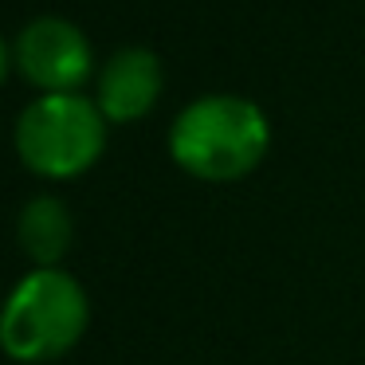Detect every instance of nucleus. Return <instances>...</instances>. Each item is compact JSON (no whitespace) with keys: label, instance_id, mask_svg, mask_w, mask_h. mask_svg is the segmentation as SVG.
<instances>
[{"label":"nucleus","instance_id":"obj_1","mask_svg":"<svg viewBox=\"0 0 365 365\" xmlns=\"http://www.w3.org/2000/svg\"><path fill=\"white\" fill-rule=\"evenodd\" d=\"M271 150V122L244 95H200L181 106L169 126V158L208 185L244 181Z\"/></svg>","mask_w":365,"mask_h":365},{"label":"nucleus","instance_id":"obj_2","mask_svg":"<svg viewBox=\"0 0 365 365\" xmlns=\"http://www.w3.org/2000/svg\"><path fill=\"white\" fill-rule=\"evenodd\" d=\"M91 326V299L63 267H36L12 287L0 314V346L12 361L43 365L71 354Z\"/></svg>","mask_w":365,"mask_h":365},{"label":"nucleus","instance_id":"obj_3","mask_svg":"<svg viewBox=\"0 0 365 365\" xmlns=\"http://www.w3.org/2000/svg\"><path fill=\"white\" fill-rule=\"evenodd\" d=\"M106 114L91 95H40L16 118L12 142L28 173L43 181H75L106 150Z\"/></svg>","mask_w":365,"mask_h":365},{"label":"nucleus","instance_id":"obj_4","mask_svg":"<svg viewBox=\"0 0 365 365\" xmlns=\"http://www.w3.org/2000/svg\"><path fill=\"white\" fill-rule=\"evenodd\" d=\"M9 71L32 83L40 95H83L91 79H98L95 48L87 32L63 16H36L12 36Z\"/></svg>","mask_w":365,"mask_h":365},{"label":"nucleus","instance_id":"obj_5","mask_svg":"<svg viewBox=\"0 0 365 365\" xmlns=\"http://www.w3.org/2000/svg\"><path fill=\"white\" fill-rule=\"evenodd\" d=\"M161 87H165V67H161L158 51L134 43V48H118L98 67L95 103L110 126H130L158 106Z\"/></svg>","mask_w":365,"mask_h":365},{"label":"nucleus","instance_id":"obj_6","mask_svg":"<svg viewBox=\"0 0 365 365\" xmlns=\"http://www.w3.org/2000/svg\"><path fill=\"white\" fill-rule=\"evenodd\" d=\"M16 240L36 267H59L71 252L75 220L59 197H32L16 216Z\"/></svg>","mask_w":365,"mask_h":365}]
</instances>
